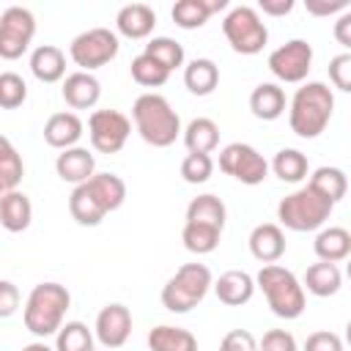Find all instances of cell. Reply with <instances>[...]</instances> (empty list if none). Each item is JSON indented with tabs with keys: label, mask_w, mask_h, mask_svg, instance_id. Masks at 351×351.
<instances>
[{
	"label": "cell",
	"mask_w": 351,
	"mask_h": 351,
	"mask_svg": "<svg viewBox=\"0 0 351 351\" xmlns=\"http://www.w3.org/2000/svg\"><path fill=\"white\" fill-rule=\"evenodd\" d=\"M85 184L90 186L93 197L99 200V206H101L107 214L115 211V208H121L123 200H126V184H123V178L115 176V173H93Z\"/></svg>",
	"instance_id": "obj_24"
},
{
	"label": "cell",
	"mask_w": 351,
	"mask_h": 351,
	"mask_svg": "<svg viewBox=\"0 0 351 351\" xmlns=\"http://www.w3.org/2000/svg\"><path fill=\"white\" fill-rule=\"evenodd\" d=\"M132 80L143 88H159L170 80V71H165L156 60H151L145 52H140L137 58H132Z\"/></svg>",
	"instance_id": "obj_38"
},
{
	"label": "cell",
	"mask_w": 351,
	"mask_h": 351,
	"mask_svg": "<svg viewBox=\"0 0 351 351\" xmlns=\"http://www.w3.org/2000/svg\"><path fill=\"white\" fill-rule=\"evenodd\" d=\"M343 285V271L337 263H326V261H318L313 266H307L304 271V282L302 288H307L313 296H335Z\"/></svg>",
	"instance_id": "obj_25"
},
{
	"label": "cell",
	"mask_w": 351,
	"mask_h": 351,
	"mask_svg": "<svg viewBox=\"0 0 351 351\" xmlns=\"http://www.w3.org/2000/svg\"><path fill=\"white\" fill-rule=\"evenodd\" d=\"M211 285H214L217 299L228 307H241L255 296V277L241 269H230V271L219 274L217 282H211Z\"/></svg>",
	"instance_id": "obj_18"
},
{
	"label": "cell",
	"mask_w": 351,
	"mask_h": 351,
	"mask_svg": "<svg viewBox=\"0 0 351 351\" xmlns=\"http://www.w3.org/2000/svg\"><path fill=\"white\" fill-rule=\"evenodd\" d=\"M181 132L189 154H211L219 145V126L211 118H192Z\"/></svg>",
	"instance_id": "obj_29"
},
{
	"label": "cell",
	"mask_w": 351,
	"mask_h": 351,
	"mask_svg": "<svg viewBox=\"0 0 351 351\" xmlns=\"http://www.w3.org/2000/svg\"><path fill=\"white\" fill-rule=\"evenodd\" d=\"M148 348L151 351H197V337L189 329L162 324L148 332Z\"/></svg>",
	"instance_id": "obj_28"
},
{
	"label": "cell",
	"mask_w": 351,
	"mask_h": 351,
	"mask_svg": "<svg viewBox=\"0 0 351 351\" xmlns=\"http://www.w3.org/2000/svg\"><path fill=\"white\" fill-rule=\"evenodd\" d=\"M134 129L154 148H167L181 134V118L162 93H140L132 104Z\"/></svg>",
	"instance_id": "obj_2"
},
{
	"label": "cell",
	"mask_w": 351,
	"mask_h": 351,
	"mask_svg": "<svg viewBox=\"0 0 351 351\" xmlns=\"http://www.w3.org/2000/svg\"><path fill=\"white\" fill-rule=\"evenodd\" d=\"M329 80L337 90H351V52H340L329 60Z\"/></svg>",
	"instance_id": "obj_41"
},
{
	"label": "cell",
	"mask_w": 351,
	"mask_h": 351,
	"mask_svg": "<svg viewBox=\"0 0 351 351\" xmlns=\"http://www.w3.org/2000/svg\"><path fill=\"white\" fill-rule=\"evenodd\" d=\"M71 304V293L60 282H38L25 302V329L36 337H49L63 326V315Z\"/></svg>",
	"instance_id": "obj_3"
},
{
	"label": "cell",
	"mask_w": 351,
	"mask_h": 351,
	"mask_svg": "<svg viewBox=\"0 0 351 351\" xmlns=\"http://www.w3.org/2000/svg\"><path fill=\"white\" fill-rule=\"evenodd\" d=\"M184 85L195 96H208L219 85V69L211 58H195L184 66Z\"/></svg>",
	"instance_id": "obj_26"
},
{
	"label": "cell",
	"mask_w": 351,
	"mask_h": 351,
	"mask_svg": "<svg viewBox=\"0 0 351 351\" xmlns=\"http://www.w3.org/2000/svg\"><path fill=\"white\" fill-rule=\"evenodd\" d=\"M304 8L313 16H329L337 11H348V0H304Z\"/></svg>",
	"instance_id": "obj_46"
},
{
	"label": "cell",
	"mask_w": 351,
	"mask_h": 351,
	"mask_svg": "<svg viewBox=\"0 0 351 351\" xmlns=\"http://www.w3.org/2000/svg\"><path fill=\"white\" fill-rule=\"evenodd\" d=\"M55 351H93V335L82 321H66L55 332Z\"/></svg>",
	"instance_id": "obj_35"
},
{
	"label": "cell",
	"mask_w": 351,
	"mask_h": 351,
	"mask_svg": "<svg viewBox=\"0 0 351 351\" xmlns=\"http://www.w3.org/2000/svg\"><path fill=\"white\" fill-rule=\"evenodd\" d=\"M121 44H118V33L110 27H90L82 30L80 36H74V41L69 44V58L80 66V71H93L107 66L115 55H118Z\"/></svg>",
	"instance_id": "obj_8"
},
{
	"label": "cell",
	"mask_w": 351,
	"mask_h": 351,
	"mask_svg": "<svg viewBox=\"0 0 351 351\" xmlns=\"http://www.w3.org/2000/svg\"><path fill=\"white\" fill-rule=\"evenodd\" d=\"M3 195H5V186H3V184H0V197H3Z\"/></svg>",
	"instance_id": "obj_50"
},
{
	"label": "cell",
	"mask_w": 351,
	"mask_h": 351,
	"mask_svg": "<svg viewBox=\"0 0 351 351\" xmlns=\"http://www.w3.org/2000/svg\"><path fill=\"white\" fill-rule=\"evenodd\" d=\"M304 351H343V337L335 332H326V329L313 332L304 340Z\"/></svg>",
	"instance_id": "obj_44"
},
{
	"label": "cell",
	"mask_w": 351,
	"mask_h": 351,
	"mask_svg": "<svg viewBox=\"0 0 351 351\" xmlns=\"http://www.w3.org/2000/svg\"><path fill=\"white\" fill-rule=\"evenodd\" d=\"M55 173H58L60 181L80 186V184H85V181L96 173V159H93V154H90L88 148L74 145V148H66V151L58 154V159H55Z\"/></svg>",
	"instance_id": "obj_14"
},
{
	"label": "cell",
	"mask_w": 351,
	"mask_h": 351,
	"mask_svg": "<svg viewBox=\"0 0 351 351\" xmlns=\"http://www.w3.org/2000/svg\"><path fill=\"white\" fill-rule=\"evenodd\" d=\"M332 112H335L332 88L324 82H302V88H296L288 107L291 132L302 140H315L329 126Z\"/></svg>",
	"instance_id": "obj_1"
},
{
	"label": "cell",
	"mask_w": 351,
	"mask_h": 351,
	"mask_svg": "<svg viewBox=\"0 0 351 351\" xmlns=\"http://www.w3.org/2000/svg\"><path fill=\"white\" fill-rule=\"evenodd\" d=\"M250 252L261 263H274L285 255V233L277 222H261L250 233Z\"/></svg>",
	"instance_id": "obj_17"
},
{
	"label": "cell",
	"mask_w": 351,
	"mask_h": 351,
	"mask_svg": "<svg viewBox=\"0 0 351 351\" xmlns=\"http://www.w3.org/2000/svg\"><path fill=\"white\" fill-rule=\"evenodd\" d=\"M269 167H271L274 176H277L280 181H285V184H299V181H304L307 173H310V162H307V156H304L299 148H280V151L274 154V159H271Z\"/></svg>",
	"instance_id": "obj_31"
},
{
	"label": "cell",
	"mask_w": 351,
	"mask_h": 351,
	"mask_svg": "<svg viewBox=\"0 0 351 351\" xmlns=\"http://www.w3.org/2000/svg\"><path fill=\"white\" fill-rule=\"evenodd\" d=\"M219 351H258V340H255L252 332H247V329H230V332L222 337Z\"/></svg>",
	"instance_id": "obj_43"
},
{
	"label": "cell",
	"mask_w": 351,
	"mask_h": 351,
	"mask_svg": "<svg viewBox=\"0 0 351 351\" xmlns=\"http://www.w3.org/2000/svg\"><path fill=\"white\" fill-rule=\"evenodd\" d=\"M219 236L222 230L211 228V225H200V222H184V230H181V241L189 252L195 255H208L219 247Z\"/></svg>",
	"instance_id": "obj_34"
},
{
	"label": "cell",
	"mask_w": 351,
	"mask_h": 351,
	"mask_svg": "<svg viewBox=\"0 0 351 351\" xmlns=\"http://www.w3.org/2000/svg\"><path fill=\"white\" fill-rule=\"evenodd\" d=\"M69 211H71L74 222L77 225H85V228H93V225H99L107 217V211L99 206V200L93 197V192H90L88 184L74 186V192L69 195Z\"/></svg>",
	"instance_id": "obj_30"
},
{
	"label": "cell",
	"mask_w": 351,
	"mask_h": 351,
	"mask_svg": "<svg viewBox=\"0 0 351 351\" xmlns=\"http://www.w3.org/2000/svg\"><path fill=\"white\" fill-rule=\"evenodd\" d=\"M88 134L99 154H118L132 134V121L118 110H93L88 118Z\"/></svg>",
	"instance_id": "obj_11"
},
{
	"label": "cell",
	"mask_w": 351,
	"mask_h": 351,
	"mask_svg": "<svg viewBox=\"0 0 351 351\" xmlns=\"http://www.w3.org/2000/svg\"><path fill=\"white\" fill-rule=\"evenodd\" d=\"M266 63L280 82H304L313 66V47L304 38H291L277 47Z\"/></svg>",
	"instance_id": "obj_12"
},
{
	"label": "cell",
	"mask_w": 351,
	"mask_h": 351,
	"mask_svg": "<svg viewBox=\"0 0 351 351\" xmlns=\"http://www.w3.org/2000/svg\"><path fill=\"white\" fill-rule=\"evenodd\" d=\"M332 211H335V203H329L313 186H302V189L285 195L277 203L280 225H285L288 230H296V233H307V230L324 228L326 219L332 217Z\"/></svg>",
	"instance_id": "obj_5"
},
{
	"label": "cell",
	"mask_w": 351,
	"mask_h": 351,
	"mask_svg": "<svg viewBox=\"0 0 351 351\" xmlns=\"http://www.w3.org/2000/svg\"><path fill=\"white\" fill-rule=\"evenodd\" d=\"M60 93L71 110H90L101 96V82L90 71H71L63 77Z\"/></svg>",
	"instance_id": "obj_15"
},
{
	"label": "cell",
	"mask_w": 351,
	"mask_h": 351,
	"mask_svg": "<svg viewBox=\"0 0 351 351\" xmlns=\"http://www.w3.org/2000/svg\"><path fill=\"white\" fill-rule=\"evenodd\" d=\"M22 176H25V165H22L19 151L14 148V143L5 134H0V184L5 186V192L16 189Z\"/></svg>",
	"instance_id": "obj_36"
},
{
	"label": "cell",
	"mask_w": 351,
	"mask_h": 351,
	"mask_svg": "<svg viewBox=\"0 0 351 351\" xmlns=\"http://www.w3.org/2000/svg\"><path fill=\"white\" fill-rule=\"evenodd\" d=\"M170 16L178 27L184 30H195V27H203L208 22V8H206V0H178L173 8H170Z\"/></svg>",
	"instance_id": "obj_37"
},
{
	"label": "cell",
	"mask_w": 351,
	"mask_h": 351,
	"mask_svg": "<svg viewBox=\"0 0 351 351\" xmlns=\"http://www.w3.org/2000/svg\"><path fill=\"white\" fill-rule=\"evenodd\" d=\"M211 269L206 263H184L162 288V304L170 313H189L211 288Z\"/></svg>",
	"instance_id": "obj_6"
},
{
	"label": "cell",
	"mask_w": 351,
	"mask_h": 351,
	"mask_svg": "<svg viewBox=\"0 0 351 351\" xmlns=\"http://www.w3.org/2000/svg\"><path fill=\"white\" fill-rule=\"evenodd\" d=\"M258 351H299L296 346V337L285 329H269L261 343H258Z\"/></svg>",
	"instance_id": "obj_42"
},
{
	"label": "cell",
	"mask_w": 351,
	"mask_h": 351,
	"mask_svg": "<svg viewBox=\"0 0 351 351\" xmlns=\"http://www.w3.org/2000/svg\"><path fill=\"white\" fill-rule=\"evenodd\" d=\"M255 288L263 291L277 318L291 321L304 313V288L291 269L277 266V263H263V269L255 274Z\"/></svg>",
	"instance_id": "obj_4"
},
{
	"label": "cell",
	"mask_w": 351,
	"mask_h": 351,
	"mask_svg": "<svg viewBox=\"0 0 351 351\" xmlns=\"http://www.w3.org/2000/svg\"><path fill=\"white\" fill-rule=\"evenodd\" d=\"M225 219H228V208H225L222 197H217L211 192L192 197L186 206V222H200V225H211V228L222 230Z\"/></svg>",
	"instance_id": "obj_27"
},
{
	"label": "cell",
	"mask_w": 351,
	"mask_h": 351,
	"mask_svg": "<svg viewBox=\"0 0 351 351\" xmlns=\"http://www.w3.org/2000/svg\"><path fill=\"white\" fill-rule=\"evenodd\" d=\"M219 170L247 186H258L269 176V162L250 143H230L219 151Z\"/></svg>",
	"instance_id": "obj_10"
},
{
	"label": "cell",
	"mask_w": 351,
	"mask_h": 351,
	"mask_svg": "<svg viewBox=\"0 0 351 351\" xmlns=\"http://www.w3.org/2000/svg\"><path fill=\"white\" fill-rule=\"evenodd\" d=\"M285 90L277 82H261L250 93V110L258 121H277L285 112Z\"/></svg>",
	"instance_id": "obj_22"
},
{
	"label": "cell",
	"mask_w": 351,
	"mask_h": 351,
	"mask_svg": "<svg viewBox=\"0 0 351 351\" xmlns=\"http://www.w3.org/2000/svg\"><path fill=\"white\" fill-rule=\"evenodd\" d=\"M143 52H145L151 60H156L165 71H176V69L184 66V47H181L176 38H170V36H154V38L145 44Z\"/></svg>",
	"instance_id": "obj_33"
},
{
	"label": "cell",
	"mask_w": 351,
	"mask_h": 351,
	"mask_svg": "<svg viewBox=\"0 0 351 351\" xmlns=\"http://www.w3.org/2000/svg\"><path fill=\"white\" fill-rule=\"evenodd\" d=\"M293 5H296L293 0H258V8L269 16H285L293 11Z\"/></svg>",
	"instance_id": "obj_47"
},
{
	"label": "cell",
	"mask_w": 351,
	"mask_h": 351,
	"mask_svg": "<svg viewBox=\"0 0 351 351\" xmlns=\"http://www.w3.org/2000/svg\"><path fill=\"white\" fill-rule=\"evenodd\" d=\"M156 27V11L148 3H129L115 14V30L126 38H148Z\"/></svg>",
	"instance_id": "obj_19"
},
{
	"label": "cell",
	"mask_w": 351,
	"mask_h": 351,
	"mask_svg": "<svg viewBox=\"0 0 351 351\" xmlns=\"http://www.w3.org/2000/svg\"><path fill=\"white\" fill-rule=\"evenodd\" d=\"M335 38L343 47H351V11H343L340 19L335 22Z\"/></svg>",
	"instance_id": "obj_48"
},
{
	"label": "cell",
	"mask_w": 351,
	"mask_h": 351,
	"mask_svg": "<svg viewBox=\"0 0 351 351\" xmlns=\"http://www.w3.org/2000/svg\"><path fill=\"white\" fill-rule=\"evenodd\" d=\"M222 33L233 52L239 55H258L269 41V27L263 25L258 8L236 5L222 19Z\"/></svg>",
	"instance_id": "obj_7"
},
{
	"label": "cell",
	"mask_w": 351,
	"mask_h": 351,
	"mask_svg": "<svg viewBox=\"0 0 351 351\" xmlns=\"http://www.w3.org/2000/svg\"><path fill=\"white\" fill-rule=\"evenodd\" d=\"M22 351H55V348H49L44 340H36V343H27Z\"/></svg>",
	"instance_id": "obj_49"
},
{
	"label": "cell",
	"mask_w": 351,
	"mask_h": 351,
	"mask_svg": "<svg viewBox=\"0 0 351 351\" xmlns=\"http://www.w3.org/2000/svg\"><path fill=\"white\" fill-rule=\"evenodd\" d=\"M82 132H85L82 118H80L77 112H69V110L49 115L47 123H44V140H47V145L60 148V151L74 148V145L80 143Z\"/></svg>",
	"instance_id": "obj_16"
},
{
	"label": "cell",
	"mask_w": 351,
	"mask_h": 351,
	"mask_svg": "<svg viewBox=\"0 0 351 351\" xmlns=\"http://www.w3.org/2000/svg\"><path fill=\"white\" fill-rule=\"evenodd\" d=\"M19 310V288L11 280H0V318H11Z\"/></svg>",
	"instance_id": "obj_45"
},
{
	"label": "cell",
	"mask_w": 351,
	"mask_h": 351,
	"mask_svg": "<svg viewBox=\"0 0 351 351\" xmlns=\"http://www.w3.org/2000/svg\"><path fill=\"white\" fill-rule=\"evenodd\" d=\"M27 99V85L16 71H0V107L16 110Z\"/></svg>",
	"instance_id": "obj_39"
},
{
	"label": "cell",
	"mask_w": 351,
	"mask_h": 351,
	"mask_svg": "<svg viewBox=\"0 0 351 351\" xmlns=\"http://www.w3.org/2000/svg\"><path fill=\"white\" fill-rule=\"evenodd\" d=\"M33 222V203L25 192L19 189H8L0 197V225L8 233H22L27 230Z\"/></svg>",
	"instance_id": "obj_20"
},
{
	"label": "cell",
	"mask_w": 351,
	"mask_h": 351,
	"mask_svg": "<svg viewBox=\"0 0 351 351\" xmlns=\"http://www.w3.org/2000/svg\"><path fill=\"white\" fill-rule=\"evenodd\" d=\"M214 173V159L211 154H186L181 162V178L186 184H206Z\"/></svg>",
	"instance_id": "obj_40"
},
{
	"label": "cell",
	"mask_w": 351,
	"mask_h": 351,
	"mask_svg": "<svg viewBox=\"0 0 351 351\" xmlns=\"http://www.w3.org/2000/svg\"><path fill=\"white\" fill-rule=\"evenodd\" d=\"M36 36V16L30 8L8 5L0 14V58L16 60L27 52L30 41Z\"/></svg>",
	"instance_id": "obj_9"
},
{
	"label": "cell",
	"mask_w": 351,
	"mask_h": 351,
	"mask_svg": "<svg viewBox=\"0 0 351 351\" xmlns=\"http://www.w3.org/2000/svg\"><path fill=\"white\" fill-rule=\"evenodd\" d=\"M30 71L38 82H60L66 77V55L55 44H41L30 52Z\"/></svg>",
	"instance_id": "obj_21"
},
{
	"label": "cell",
	"mask_w": 351,
	"mask_h": 351,
	"mask_svg": "<svg viewBox=\"0 0 351 351\" xmlns=\"http://www.w3.org/2000/svg\"><path fill=\"white\" fill-rule=\"evenodd\" d=\"M307 186H313V189H315L318 195H324L329 203H340V200L346 197V192H348V178H346V173H343L340 167L324 165V167L313 170Z\"/></svg>",
	"instance_id": "obj_32"
},
{
	"label": "cell",
	"mask_w": 351,
	"mask_h": 351,
	"mask_svg": "<svg viewBox=\"0 0 351 351\" xmlns=\"http://www.w3.org/2000/svg\"><path fill=\"white\" fill-rule=\"evenodd\" d=\"M313 250H315L318 261H326V263L346 261L348 252H351V233L346 228H340V225L321 228L315 241H313Z\"/></svg>",
	"instance_id": "obj_23"
},
{
	"label": "cell",
	"mask_w": 351,
	"mask_h": 351,
	"mask_svg": "<svg viewBox=\"0 0 351 351\" xmlns=\"http://www.w3.org/2000/svg\"><path fill=\"white\" fill-rule=\"evenodd\" d=\"M96 340L104 346V348H121L126 346L129 335H132V313L126 304L121 302H112V304H104L96 315Z\"/></svg>",
	"instance_id": "obj_13"
}]
</instances>
